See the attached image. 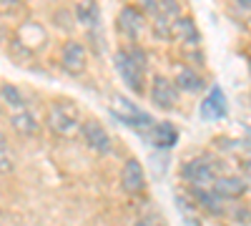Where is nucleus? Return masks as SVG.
Returning <instances> with one entry per match:
<instances>
[{"instance_id":"f257e3e1","label":"nucleus","mask_w":251,"mask_h":226,"mask_svg":"<svg viewBox=\"0 0 251 226\" xmlns=\"http://www.w3.org/2000/svg\"><path fill=\"white\" fill-rule=\"evenodd\" d=\"M48 128L63 138H71L75 133H80V111L75 103H71V100H53V103L48 106Z\"/></svg>"},{"instance_id":"f03ea898","label":"nucleus","mask_w":251,"mask_h":226,"mask_svg":"<svg viewBox=\"0 0 251 226\" xmlns=\"http://www.w3.org/2000/svg\"><path fill=\"white\" fill-rule=\"evenodd\" d=\"M108 108H111V113H113L121 123H126V126H131V128L143 131V128H151V126H153V118L146 113L143 108H138L133 100L123 98V96H111Z\"/></svg>"},{"instance_id":"7ed1b4c3","label":"nucleus","mask_w":251,"mask_h":226,"mask_svg":"<svg viewBox=\"0 0 251 226\" xmlns=\"http://www.w3.org/2000/svg\"><path fill=\"white\" fill-rule=\"evenodd\" d=\"M181 176L191 183V189H214V181L219 178L214 163L206 158H194V161L183 163Z\"/></svg>"},{"instance_id":"20e7f679","label":"nucleus","mask_w":251,"mask_h":226,"mask_svg":"<svg viewBox=\"0 0 251 226\" xmlns=\"http://www.w3.org/2000/svg\"><path fill=\"white\" fill-rule=\"evenodd\" d=\"M80 136H83V143H86L91 151H96V153H111V149H113L111 133H108L106 126H103L100 121H96V118L83 121Z\"/></svg>"},{"instance_id":"39448f33","label":"nucleus","mask_w":251,"mask_h":226,"mask_svg":"<svg viewBox=\"0 0 251 226\" xmlns=\"http://www.w3.org/2000/svg\"><path fill=\"white\" fill-rule=\"evenodd\" d=\"M60 63L63 68H66L68 73H83L88 66V50L83 43H78V40H66L60 48Z\"/></svg>"},{"instance_id":"423d86ee","label":"nucleus","mask_w":251,"mask_h":226,"mask_svg":"<svg viewBox=\"0 0 251 226\" xmlns=\"http://www.w3.org/2000/svg\"><path fill=\"white\" fill-rule=\"evenodd\" d=\"M116 68H118V73H121V78H123V83L128 86L133 93H143V71L133 63V60L128 58V53L126 50H116Z\"/></svg>"},{"instance_id":"0eeeda50","label":"nucleus","mask_w":251,"mask_h":226,"mask_svg":"<svg viewBox=\"0 0 251 226\" xmlns=\"http://www.w3.org/2000/svg\"><path fill=\"white\" fill-rule=\"evenodd\" d=\"M151 100L158 108H163V111L174 108L178 103V88H176V83L169 80L166 75H156L151 80Z\"/></svg>"},{"instance_id":"6e6552de","label":"nucleus","mask_w":251,"mask_h":226,"mask_svg":"<svg viewBox=\"0 0 251 226\" xmlns=\"http://www.w3.org/2000/svg\"><path fill=\"white\" fill-rule=\"evenodd\" d=\"M121 186L126 194H141L146 189V171L141 166V161L136 158H128L123 163V169H121Z\"/></svg>"},{"instance_id":"1a4fd4ad","label":"nucleus","mask_w":251,"mask_h":226,"mask_svg":"<svg viewBox=\"0 0 251 226\" xmlns=\"http://www.w3.org/2000/svg\"><path fill=\"white\" fill-rule=\"evenodd\" d=\"M118 28L126 38H131V40H138V35L143 33L146 28V18L138 8H131V5H126L118 15Z\"/></svg>"},{"instance_id":"9d476101","label":"nucleus","mask_w":251,"mask_h":226,"mask_svg":"<svg viewBox=\"0 0 251 226\" xmlns=\"http://www.w3.org/2000/svg\"><path fill=\"white\" fill-rule=\"evenodd\" d=\"M146 141H151L158 149H171L178 141V131H176L174 123L161 121V123H153L151 128H146Z\"/></svg>"},{"instance_id":"9b49d317","label":"nucleus","mask_w":251,"mask_h":226,"mask_svg":"<svg viewBox=\"0 0 251 226\" xmlns=\"http://www.w3.org/2000/svg\"><path fill=\"white\" fill-rule=\"evenodd\" d=\"M15 38H18L25 48L35 50V48H40V46L46 43V28L40 25V23H35V20H25V23L20 25V30H18Z\"/></svg>"},{"instance_id":"f8f14e48","label":"nucleus","mask_w":251,"mask_h":226,"mask_svg":"<svg viewBox=\"0 0 251 226\" xmlns=\"http://www.w3.org/2000/svg\"><path fill=\"white\" fill-rule=\"evenodd\" d=\"M171 35L176 40H181V43L186 46H196L199 43V28L194 25V20L191 18H186V15H178L174 23H171Z\"/></svg>"},{"instance_id":"ddd939ff","label":"nucleus","mask_w":251,"mask_h":226,"mask_svg":"<svg viewBox=\"0 0 251 226\" xmlns=\"http://www.w3.org/2000/svg\"><path fill=\"white\" fill-rule=\"evenodd\" d=\"M201 116L208 118V121H216V118H224L226 116V98H224V91L219 86H214L211 93H208V98L203 100Z\"/></svg>"},{"instance_id":"4468645a","label":"nucleus","mask_w":251,"mask_h":226,"mask_svg":"<svg viewBox=\"0 0 251 226\" xmlns=\"http://www.w3.org/2000/svg\"><path fill=\"white\" fill-rule=\"evenodd\" d=\"M214 191L226 201V199H236L246 191V181L241 176H219L214 181Z\"/></svg>"},{"instance_id":"2eb2a0df","label":"nucleus","mask_w":251,"mask_h":226,"mask_svg":"<svg viewBox=\"0 0 251 226\" xmlns=\"http://www.w3.org/2000/svg\"><path fill=\"white\" fill-rule=\"evenodd\" d=\"M73 18H78V23H83V25L96 28L98 18H100L98 3L96 0H73Z\"/></svg>"},{"instance_id":"dca6fc26","label":"nucleus","mask_w":251,"mask_h":226,"mask_svg":"<svg viewBox=\"0 0 251 226\" xmlns=\"http://www.w3.org/2000/svg\"><path fill=\"white\" fill-rule=\"evenodd\" d=\"M174 83H176L178 91L199 93V91L203 88V78H201L196 71H191V68H181V71L176 73V78H174Z\"/></svg>"},{"instance_id":"f3484780","label":"nucleus","mask_w":251,"mask_h":226,"mask_svg":"<svg viewBox=\"0 0 251 226\" xmlns=\"http://www.w3.org/2000/svg\"><path fill=\"white\" fill-rule=\"evenodd\" d=\"M10 126L20 133V136H35L38 133V121H35V116L30 113V111H15L13 116H10Z\"/></svg>"},{"instance_id":"a211bd4d","label":"nucleus","mask_w":251,"mask_h":226,"mask_svg":"<svg viewBox=\"0 0 251 226\" xmlns=\"http://www.w3.org/2000/svg\"><path fill=\"white\" fill-rule=\"evenodd\" d=\"M194 196H196V203L203 206L206 211H214V214H221L224 211V199L214 191V189H191Z\"/></svg>"},{"instance_id":"6ab92c4d","label":"nucleus","mask_w":251,"mask_h":226,"mask_svg":"<svg viewBox=\"0 0 251 226\" xmlns=\"http://www.w3.org/2000/svg\"><path fill=\"white\" fill-rule=\"evenodd\" d=\"M0 98H3V103L10 106L13 111H25V98H23V93H20L15 86L3 83V86H0Z\"/></svg>"},{"instance_id":"aec40b11","label":"nucleus","mask_w":251,"mask_h":226,"mask_svg":"<svg viewBox=\"0 0 251 226\" xmlns=\"http://www.w3.org/2000/svg\"><path fill=\"white\" fill-rule=\"evenodd\" d=\"M8 55L15 60V63H20V66H25V63H30V60H33V50L25 48L18 38H10L8 40Z\"/></svg>"},{"instance_id":"412c9836","label":"nucleus","mask_w":251,"mask_h":226,"mask_svg":"<svg viewBox=\"0 0 251 226\" xmlns=\"http://www.w3.org/2000/svg\"><path fill=\"white\" fill-rule=\"evenodd\" d=\"M23 13H25V3H23V0H0V15L20 18Z\"/></svg>"},{"instance_id":"4be33fe9","label":"nucleus","mask_w":251,"mask_h":226,"mask_svg":"<svg viewBox=\"0 0 251 226\" xmlns=\"http://www.w3.org/2000/svg\"><path fill=\"white\" fill-rule=\"evenodd\" d=\"M126 53H128V58L133 60V63H136L143 73L149 71V55H146V50H143L141 46H136V43H133V46H131L128 50H126Z\"/></svg>"},{"instance_id":"5701e85b","label":"nucleus","mask_w":251,"mask_h":226,"mask_svg":"<svg viewBox=\"0 0 251 226\" xmlns=\"http://www.w3.org/2000/svg\"><path fill=\"white\" fill-rule=\"evenodd\" d=\"M158 3V13H163L169 20H176L181 15V5H178V0H156Z\"/></svg>"},{"instance_id":"b1692460","label":"nucleus","mask_w":251,"mask_h":226,"mask_svg":"<svg viewBox=\"0 0 251 226\" xmlns=\"http://www.w3.org/2000/svg\"><path fill=\"white\" fill-rule=\"evenodd\" d=\"M53 20H55V25H58V28H63V30H66V33H71V30H73V20H71V10H58Z\"/></svg>"},{"instance_id":"393cba45","label":"nucleus","mask_w":251,"mask_h":226,"mask_svg":"<svg viewBox=\"0 0 251 226\" xmlns=\"http://www.w3.org/2000/svg\"><path fill=\"white\" fill-rule=\"evenodd\" d=\"M246 146H249V151H251V131L246 133Z\"/></svg>"},{"instance_id":"a878e982","label":"nucleus","mask_w":251,"mask_h":226,"mask_svg":"<svg viewBox=\"0 0 251 226\" xmlns=\"http://www.w3.org/2000/svg\"><path fill=\"white\" fill-rule=\"evenodd\" d=\"M3 38H5V30H3V28H0V40H3Z\"/></svg>"}]
</instances>
